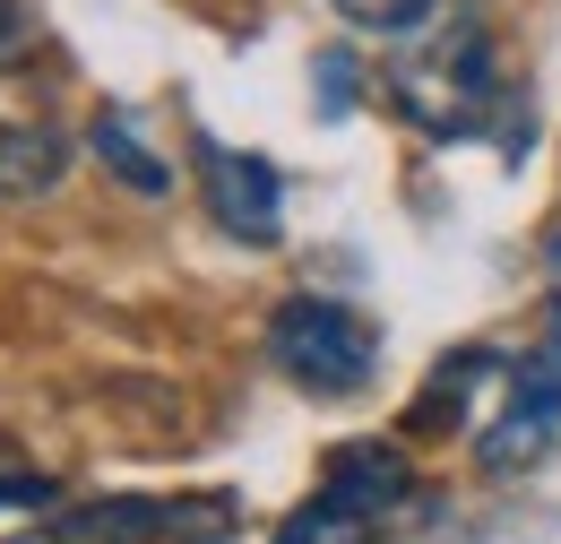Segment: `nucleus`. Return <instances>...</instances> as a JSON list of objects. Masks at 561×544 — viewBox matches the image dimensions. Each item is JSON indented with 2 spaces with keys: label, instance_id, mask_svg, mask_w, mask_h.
I'll use <instances>...</instances> for the list:
<instances>
[{
  "label": "nucleus",
  "instance_id": "obj_8",
  "mask_svg": "<svg viewBox=\"0 0 561 544\" xmlns=\"http://www.w3.org/2000/svg\"><path fill=\"white\" fill-rule=\"evenodd\" d=\"M371 501H354L346 484H320V501H302L277 528V544H371Z\"/></svg>",
  "mask_w": 561,
  "mask_h": 544
},
{
  "label": "nucleus",
  "instance_id": "obj_3",
  "mask_svg": "<svg viewBox=\"0 0 561 544\" xmlns=\"http://www.w3.org/2000/svg\"><path fill=\"white\" fill-rule=\"evenodd\" d=\"M233 528V501H95L53 519L61 544H216Z\"/></svg>",
  "mask_w": 561,
  "mask_h": 544
},
{
  "label": "nucleus",
  "instance_id": "obj_5",
  "mask_svg": "<svg viewBox=\"0 0 561 544\" xmlns=\"http://www.w3.org/2000/svg\"><path fill=\"white\" fill-rule=\"evenodd\" d=\"M553 441H561V363L536 354V363L510 372V398H501V415H492V432H484V467L492 476H518Z\"/></svg>",
  "mask_w": 561,
  "mask_h": 544
},
{
  "label": "nucleus",
  "instance_id": "obj_7",
  "mask_svg": "<svg viewBox=\"0 0 561 544\" xmlns=\"http://www.w3.org/2000/svg\"><path fill=\"white\" fill-rule=\"evenodd\" d=\"M87 138H95V156H104V173H113L122 191H139V200H164V191H173V165L139 138L130 113H95V131H87Z\"/></svg>",
  "mask_w": 561,
  "mask_h": 544
},
{
  "label": "nucleus",
  "instance_id": "obj_10",
  "mask_svg": "<svg viewBox=\"0 0 561 544\" xmlns=\"http://www.w3.org/2000/svg\"><path fill=\"white\" fill-rule=\"evenodd\" d=\"M329 484H346L354 501H371V510H389L398 492H407V458L389 450V441H354L329 458Z\"/></svg>",
  "mask_w": 561,
  "mask_h": 544
},
{
  "label": "nucleus",
  "instance_id": "obj_4",
  "mask_svg": "<svg viewBox=\"0 0 561 544\" xmlns=\"http://www.w3.org/2000/svg\"><path fill=\"white\" fill-rule=\"evenodd\" d=\"M199 191H208V216L216 234H233V242H277V165L268 156H242V147H225V138L199 131Z\"/></svg>",
  "mask_w": 561,
  "mask_h": 544
},
{
  "label": "nucleus",
  "instance_id": "obj_15",
  "mask_svg": "<svg viewBox=\"0 0 561 544\" xmlns=\"http://www.w3.org/2000/svg\"><path fill=\"white\" fill-rule=\"evenodd\" d=\"M545 354L561 363V303H553V320H545Z\"/></svg>",
  "mask_w": 561,
  "mask_h": 544
},
{
  "label": "nucleus",
  "instance_id": "obj_9",
  "mask_svg": "<svg viewBox=\"0 0 561 544\" xmlns=\"http://www.w3.org/2000/svg\"><path fill=\"white\" fill-rule=\"evenodd\" d=\"M492 363H501V354H484V345H467V354H440V363H432V389H423L415 415H407V432L440 423V415L458 423V415H467V398H476V381H484Z\"/></svg>",
  "mask_w": 561,
  "mask_h": 544
},
{
  "label": "nucleus",
  "instance_id": "obj_11",
  "mask_svg": "<svg viewBox=\"0 0 561 544\" xmlns=\"http://www.w3.org/2000/svg\"><path fill=\"white\" fill-rule=\"evenodd\" d=\"M311 87H320V113H329V122H346L354 95H363V69H354V53H320V61H311Z\"/></svg>",
  "mask_w": 561,
  "mask_h": 544
},
{
  "label": "nucleus",
  "instance_id": "obj_12",
  "mask_svg": "<svg viewBox=\"0 0 561 544\" xmlns=\"http://www.w3.org/2000/svg\"><path fill=\"white\" fill-rule=\"evenodd\" d=\"M337 18H354V26H380V35H415L423 18H432V0H337Z\"/></svg>",
  "mask_w": 561,
  "mask_h": 544
},
{
  "label": "nucleus",
  "instance_id": "obj_14",
  "mask_svg": "<svg viewBox=\"0 0 561 544\" xmlns=\"http://www.w3.org/2000/svg\"><path fill=\"white\" fill-rule=\"evenodd\" d=\"M545 276H553V294H561V234L545 242Z\"/></svg>",
  "mask_w": 561,
  "mask_h": 544
},
{
  "label": "nucleus",
  "instance_id": "obj_2",
  "mask_svg": "<svg viewBox=\"0 0 561 544\" xmlns=\"http://www.w3.org/2000/svg\"><path fill=\"white\" fill-rule=\"evenodd\" d=\"M268 354H277V372L294 389H311V398H354V389H371V372H380V329L337 303V294H285L277 320H268Z\"/></svg>",
  "mask_w": 561,
  "mask_h": 544
},
{
  "label": "nucleus",
  "instance_id": "obj_13",
  "mask_svg": "<svg viewBox=\"0 0 561 544\" xmlns=\"http://www.w3.org/2000/svg\"><path fill=\"white\" fill-rule=\"evenodd\" d=\"M44 501H53L44 476H0V510H44Z\"/></svg>",
  "mask_w": 561,
  "mask_h": 544
},
{
  "label": "nucleus",
  "instance_id": "obj_6",
  "mask_svg": "<svg viewBox=\"0 0 561 544\" xmlns=\"http://www.w3.org/2000/svg\"><path fill=\"white\" fill-rule=\"evenodd\" d=\"M61 173H70V147L53 131L0 122V200H44V191H61Z\"/></svg>",
  "mask_w": 561,
  "mask_h": 544
},
{
  "label": "nucleus",
  "instance_id": "obj_16",
  "mask_svg": "<svg viewBox=\"0 0 561 544\" xmlns=\"http://www.w3.org/2000/svg\"><path fill=\"white\" fill-rule=\"evenodd\" d=\"M9 44H18V18H9V0H0V53H9Z\"/></svg>",
  "mask_w": 561,
  "mask_h": 544
},
{
  "label": "nucleus",
  "instance_id": "obj_1",
  "mask_svg": "<svg viewBox=\"0 0 561 544\" xmlns=\"http://www.w3.org/2000/svg\"><path fill=\"white\" fill-rule=\"evenodd\" d=\"M389 95H398V113L423 138H476L492 122V104H501V69H492L484 26L458 18V26L423 35L415 53L389 69Z\"/></svg>",
  "mask_w": 561,
  "mask_h": 544
}]
</instances>
